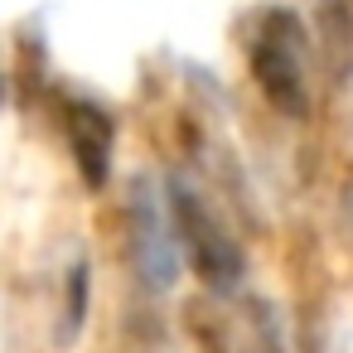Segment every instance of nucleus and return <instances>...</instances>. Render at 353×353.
I'll return each instance as SVG.
<instances>
[{"mask_svg": "<svg viewBox=\"0 0 353 353\" xmlns=\"http://www.w3.org/2000/svg\"><path fill=\"white\" fill-rule=\"evenodd\" d=\"M305 34H300V15L290 10H266L256 34L247 39V68L256 92L266 97V107L285 121H305L310 117V83H305Z\"/></svg>", "mask_w": 353, "mask_h": 353, "instance_id": "f257e3e1", "label": "nucleus"}, {"mask_svg": "<svg viewBox=\"0 0 353 353\" xmlns=\"http://www.w3.org/2000/svg\"><path fill=\"white\" fill-rule=\"evenodd\" d=\"M165 203H170V232L174 242L189 247V261L199 271V281L213 290V295H228L242 285V247L223 232V223L213 218V208L203 203V194L184 179H170L165 184Z\"/></svg>", "mask_w": 353, "mask_h": 353, "instance_id": "f03ea898", "label": "nucleus"}, {"mask_svg": "<svg viewBox=\"0 0 353 353\" xmlns=\"http://www.w3.org/2000/svg\"><path fill=\"white\" fill-rule=\"evenodd\" d=\"M126 252H131V266L145 281V290H170L179 281V242L145 179H136L131 199H126Z\"/></svg>", "mask_w": 353, "mask_h": 353, "instance_id": "7ed1b4c3", "label": "nucleus"}, {"mask_svg": "<svg viewBox=\"0 0 353 353\" xmlns=\"http://www.w3.org/2000/svg\"><path fill=\"white\" fill-rule=\"evenodd\" d=\"M63 136L73 150V165L83 174V184L97 194L112 179V150H117V121L88 102V97H63Z\"/></svg>", "mask_w": 353, "mask_h": 353, "instance_id": "20e7f679", "label": "nucleus"}, {"mask_svg": "<svg viewBox=\"0 0 353 353\" xmlns=\"http://www.w3.org/2000/svg\"><path fill=\"white\" fill-rule=\"evenodd\" d=\"M314 20H319V39H324L329 54H348L353 49V10L343 6V0H319Z\"/></svg>", "mask_w": 353, "mask_h": 353, "instance_id": "39448f33", "label": "nucleus"}, {"mask_svg": "<svg viewBox=\"0 0 353 353\" xmlns=\"http://www.w3.org/2000/svg\"><path fill=\"white\" fill-rule=\"evenodd\" d=\"M88 319V261L68 271V310H63V339H73Z\"/></svg>", "mask_w": 353, "mask_h": 353, "instance_id": "423d86ee", "label": "nucleus"}, {"mask_svg": "<svg viewBox=\"0 0 353 353\" xmlns=\"http://www.w3.org/2000/svg\"><path fill=\"white\" fill-rule=\"evenodd\" d=\"M0 97H6V78H0Z\"/></svg>", "mask_w": 353, "mask_h": 353, "instance_id": "0eeeda50", "label": "nucleus"}]
</instances>
